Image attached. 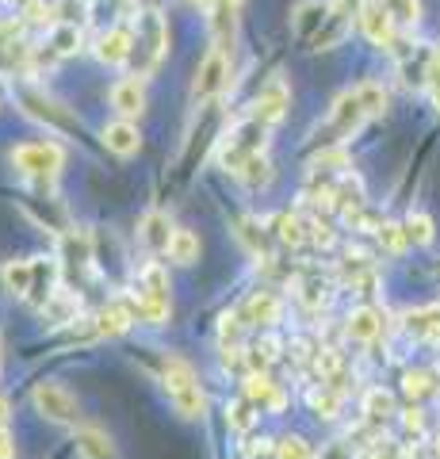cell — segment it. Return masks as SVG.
Instances as JSON below:
<instances>
[{"instance_id": "d6986e66", "label": "cell", "mask_w": 440, "mask_h": 459, "mask_svg": "<svg viewBox=\"0 0 440 459\" xmlns=\"http://www.w3.org/2000/svg\"><path fill=\"white\" fill-rule=\"evenodd\" d=\"M406 329L421 341H433L440 344V307H421V310H410L406 314Z\"/></svg>"}, {"instance_id": "f907efd6", "label": "cell", "mask_w": 440, "mask_h": 459, "mask_svg": "<svg viewBox=\"0 0 440 459\" xmlns=\"http://www.w3.org/2000/svg\"><path fill=\"white\" fill-rule=\"evenodd\" d=\"M429 96H433V108L440 111V84H429Z\"/></svg>"}, {"instance_id": "d6a6232c", "label": "cell", "mask_w": 440, "mask_h": 459, "mask_svg": "<svg viewBox=\"0 0 440 459\" xmlns=\"http://www.w3.org/2000/svg\"><path fill=\"white\" fill-rule=\"evenodd\" d=\"M364 413H367L372 421L391 418V413H394V394H391V391H383V386L367 391V394H364Z\"/></svg>"}, {"instance_id": "52a82bcc", "label": "cell", "mask_w": 440, "mask_h": 459, "mask_svg": "<svg viewBox=\"0 0 440 459\" xmlns=\"http://www.w3.org/2000/svg\"><path fill=\"white\" fill-rule=\"evenodd\" d=\"M226 81H230V62H226V50L211 47V54L203 57V65H200V74H195V81H192V100H195V104H207V100H215L226 89Z\"/></svg>"}, {"instance_id": "f35d334b", "label": "cell", "mask_w": 440, "mask_h": 459, "mask_svg": "<svg viewBox=\"0 0 440 459\" xmlns=\"http://www.w3.org/2000/svg\"><path fill=\"white\" fill-rule=\"evenodd\" d=\"M375 234H379V241H383V249H387V253H402V249L410 246V241H406V230H402L399 222H383Z\"/></svg>"}, {"instance_id": "44dd1931", "label": "cell", "mask_w": 440, "mask_h": 459, "mask_svg": "<svg viewBox=\"0 0 440 459\" xmlns=\"http://www.w3.org/2000/svg\"><path fill=\"white\" fill-rule=\"evenodd\" d=\"M165 253H168V261L173 264H195L200 261V238H195L192 230H173Z\"/></svg>"}, {"instance_id": "c3c4849f", "label": "cell", "mask_w": 440, "mask_h": 459, "mask_svg": "<svg viewBox=\"0 0 440 459\" xmlns=\"http://www.w3.org/2000/svg\"><path fill=\"white\" fill-rule=\"evenodd\" d=\"M322 459H352V448H349V444H333V448L325 452Z\"/></svg>"}, {"instance_id": "7a4b0ae2", "label": "cell", "mask_w": 440, "mask_h": 459, "mask_svg": "<svg viewBox=\"0 0 440 459\" xmlns=\"http://www.w3.org/2000/svg\"><path fill=\"white\" fill-rule=\"evenodd\" d=\"M268 131H272V126L261 123L257 115H246V119H237V123L230 126V134L222 138V146H219V165H222L226 172H237L241 165L249 161V157L264 153Z\"/></svg>"}, {"instance_id": "7bdbcfd3", "label": "cell", "mask_w": 440, "mask_h": 459, "mask_svg": "<svg viewBox=\"0 0 440 459\" xmlns=\"http://www.w3.org/2000/svg\"><path fill=\"white\" fill-rule=\"evenodd\" d=\"M337 368H341V356L333 349H322L318 352V376L322 379H337Z\"/></svg>"}, {"instance_id": "cb8c5ba5", "label": "cell", "mask_w": 440, "mask_h": 459, "mask_svg": "<svg viewBox=\"0 0 440 459\" xmlns=\"http://www.w3.org/2000/svg\"><path fill=\"white\" fill-rule=\"evenodd\" d=\"M4 283H8L12 295L27 299V295H31V283H35V261H12V264H4Z\"/></svg>"}, {"instance_id": "7dc6e473", "label": "cell", "mask_w": 440, "mask_h": 459, "mask_svg": "<svg viewBox=\"0 0 440 459\" xmlns=\"http://www.w3.org/2000/svg\"><path fill=\"white\" fill-rule=\"evenodd\" d=\"M372 459H399V448H394L391 440H379L375 452H372Z\"/></svg>"}, {"instance_id": "60d3db41", "label": "cell", "mask_w": 440, "mask_h": 459, "mask_svg": "<svg viewBox=\"0 0 440 459\" xmlns=\"http://www.w3.org/2000/svg\"><path fill=\"white\" fill-rule=\"evenodd\" d=\"M433 376L429 371H406V379H402V391L410 394V398H425L433 391V383H429Z\"/></svg>"}, {"instance_id": "7402d4cb", "label": "cell", "mask_w": 440, "mask_h": 459, "mask_svg": "<svg viewBox=\"0 0 440 459\" xmlns=\"http://www.w3.org/2000/svg\"><path fill=\"white\" fill-rule=\"evenodd\" d=\"M134 314V322H150V325H161L168 322V299L165 295H138V303H126Z\"/></svg>"}, {"instance_id": "5b68a950", "label": "cell", "mask_w": 440, "mask_h": 459, "mask_svg": "<svg viewBox=\"0 0 440 459\" xmlns=\"http://www.w3.org/2000/svg\"><path fill=\"white\" fill-rule=\"evenodd\" d=\"M364 119H372V115H367L360 92L349 89L345 96H337V104L330 111V123H325V134H330V138H325V142H345V138H352L364 126Z\"/></svg>"}, {"instance_id": "d590c367", "label": "cell", "mask_w": 440, "mask_h": 459, "mask_svg": "<svg viewBox=\"0 0 440 459\" xmlns=\"http://www.w3.org/2000/svg\"><path fill=\"white\" fill-rule=\"evenodd\" d=\"M310 410H315L318 418H337V413H341L337 391H330V386H318V391H310Z\"/></svg>"}, {"instance_id": "4dcf8cb0", "label": "cell", "mask_w": 440, "mask_h": 459, "mask_svg": "<svg viewBox=\"0 0 440 459\" xmlns=\"http://www.w3.org/2000/svg\"><path fill=\"white\" fill-rule=\"evenodd\" d=\"M383 4H387L394 27H402V31H410L421 20V0H383Z\"/></svg>"}, {"instance_id": "8992f818", "label": "cell", "mask_w": 440, "mask_h": 459, "mask_svg": "<svg viewBox=\"0 0 440 459\" xmlns=\"http://www.w3.org/2000/svg\"><path fill=\"white\" fill-rule=\"evenodd\" d=\"M31 402H35V410L47 421H58V425H73L77 421V398L69 394L62 383H39L31 391Z\"/></svg>"}, {"instance_id": "11a10c76", "label": "cell", "mask_w": 440, "mask_h": 459, "mask_svg": "<svg viewBox=\"0 0 440 459\" xmlns=\"http://www.w3.org/2000/svg\"><path fill=\"white\" fill-rule=\"evenodd\" d=\"M436 276H440V268H436Z\"/></svg>"}, {"instance_id": "bcb514c9", "label": "cell", "mask_w": 440, "mask_h": 459, "mask_svg": "<svg viewBox=\"0 0 440 459\" xmlns=\"http://www.w3.org/2000/svg\"><path fill=\"white\" fill-rule=\"evenodd\" d=\"M0 459H16V440L8 429H0Z\"/></svg>"}, {"instance_id": "db71d44e", "label": "cell", "mask_w": 440, "mask_h": 459, "mask_svg": "<svg viewBox=\"0 0 440 459\" xmlns=\"http://www.w3.org/2000/svg\"><path fill=\"white\" fill-rule=\"evenodd\" d=\"M436 455H440V437H436Z\"/></svg>"}, {"instance_id": "816d5d0a", "label": "cell", "mask_w": 440, "mask_h": 459, "mask_svg": "<svg viewBox=\"0 0 440 459\" xmlns=\"http://www.w3.org/2000/svg\"><path fill=\"white\" fill-rule=\"evenodd\" d=\"M4 425H8V402L0 398V429H4Z\"/></svg>"}, {"instance_id": "ba28073f", "label": "cell", "mask_w": 440, "mask_h": 459, "mask_svg": "<svg viewBox=\"0 0 440 459\" xmlns=\"http://www.w3.org/2000/svg\"><path fill=\"white\" fill-rule=\"evenodd\" d=\"M357 20H360V31L367 35V42H375V47L391 50V42H394V20H391V12H387L383 0H360Z\"/></svg>"}, {"instance_id": "f1b7e54d", "label": "cell", "mask_w": 440, "mask_h": 459, "mask_svg": "<svg viewBox=\"0 0 440 459\" xmlns=\"http://www.w3.org/2000/svg\"><path fill=\"white\" fill-rule=\"evenodd\" d=\"M23 23L54 27V23H58V4H54V0H27V4H23Z\"/></svg>"}, {"instance_id": "83f0119b", "label": "cell", "mask_w": 440, "mask_h": 459, "mask_svg": "<svg viewBox=\"0 0 440 459\" xmlns=\"http://www.w3.org/2000/svg\"><path fill=\"white\" fill-rule=\"evenodd\" d=\"M237 177L246 180L249 188H264V184L272 180V161H268L264 153H257V157H249V161L237 169Z\"/></svg>"}, {"instance_id": "f5cc1de1", "label": "cell", "mask_w": 440, "mask_h": 459, "mask_svg": "<svg viewBox=\"0 0 440 459\" xmlns=\"http://www.w3.org/2000/svg\"><path fill=\"white\" fill-rule=\"evenodd\" d=\"M4 4H12V8H23V4H27V0H4Z\"/></svg>"}, {"instance_id": "b9f144b4", "label": "cell", "mask_w": 440, "mask_h": 459, "mask_svg": "<svg viewBox=\"0 0 440 459\" xmlns=\"http://www.w3.org/2000/svg\"><path fill=\"white\" fill-rule=\"evenodd\" d=\"M219 333H222L226 349H237V344H241V322H237V314H226L222 325H219Z\"/></svg>"}, {"instance_id": "836d02e7", "label": "cell", "mask_w": 440, "mask_h": 459, "mask_svg": "<svg viewBox=\"0 0 440 459\" xmlns=\"http://www.w3.org/2000/svg\"><path fill=\"white\" fill-rule=\"evenodd\" d=\"M402 230H406V241H410V246H429V241H433V219H429V214H410V219L402 222Z\"/></svg>"}, {"instance_id": "277c9868", "label": "cell", "mask_w": 440, "mask_h": 459, "mask_svg": "<svg viewBox=\"0 0 440 459\" xmlns=\"http://www.w3.org/2000/svg\"><path fill=\"white\" fill-rule=\"evenodd\" d=\"M12 96H16V104H20V111L27 115V119H35L42 126H54V131H69V126H77L73 115H69L58 100H50L42 89H35L31 81H20L16 89H12Z\"/></svg>"}, {"instance_id": "1f68e13d", "label": "cell", "mask_w": 440, "mask_h": 459, "mask_svg": "<svg viewBox=\"0 0 440 459\" xmlns=\"http://www.w3.org/2000/svg\"><path fill=\"white\" fill-rule=\"evenodd\" d=\"M138 283H142V295H165L168 299V272L158 261L138 272Z\"/></svg>"}, {"instance_id": "9a60e30c", "label": "cell", "mask_w": 440, "mask_h": 459, "mask_svg": "<svg viewBox=\"0 0 440 459\" xmlns=\"http://www.w3.org/2000/svg\"><path fill=\"white\" fill-rule=\"evenodd\" d=\"M104 146L111 153H119V157H134L142 150V134H138V126L131 119H119V123H108L104 126Z\"/></svg>"}, {"instance_id": "ffe728a7", "label": "cell", "mask_w": 440, "mask_h": 459, "mask_svg": "<svg viewBox=\"0 0 440 459\" xmlns=\"http://www.w3.org/2000/svg\"><path fill=\"white\" fill-rule=\"evenodd\" d=\"M330 0H303L299 8H295V31H299L303 39H310L322 27V20L330 16Z\"/></svg>"}, {"instance_id": "f6af8a7d", "label": "cell", "mask_w": 440, "mask_h": 459, "mask_svg": "<svg viewBox=\"0 0 440 459\" xmlns=\"http://www.w3.org/2000/svg\"><path fill=\"white\" fill-rule=\"evenodd\" d=\"M402 425H406V433H421V425H425V418H421V410H406L402 413Z\"/></svg>"}, {"instance_id": "2e32d148", "label": "cell", "mask_w": 440, "mask_h": 459, "mask_svg": "<svg viewBox=\"0 0 440 459\" xmlns=\"http://www.w3.org/2000/svg\"><path fill=\"white\" fill-rule=\"evenodd\" d=\"M345 333H349L352 341H360V344L375 341V337L383 333V314H379V310H372V307L352 310V314H349V322H345Z\"/></svg>"}, {"instance_id": "ab89813d", "label": "cell", "mask_w": 440, "mask_h": 459, "mask_svg": "<svg viewBox=\"0 0 440 459\" xmlns=\"http://www.w3.org/2000/svg\"><path fill=\"white\" fill-rule=\"evenodd\" d=\"M276 459H310V444L303 437H283L276 444Z\"/></svg>"}, {"instance_id": "ee69618b", "label": "cell", "mask_w": 440, "mask_h": 459, "mask_svg": "<svg viewBox=\"0 0 440 459\" xmlns=\"http://www.w3.org/2000/svg\"><path fill=\"white\" fill-rule=\"evenodd\" d=\"M306 230H310V238H315L318 246H333V230H330V226H322V222H306Z\"/></svg>"}, {"instance_id": "e575fe53", "label": "cell", "mask_w": 440, "mask_h": 459, "mask_svg": "<svg viewBox=\"0 0 440 459\" xmlns=\"http://www.w3.org/2000/svg\"><path fill=\"white\" fill-rule=\"evenodd\" d=\"M226 421H230L234 433H249L253 429V402L249 398H237L226 406Z\"/></svg>"}, {"instance_id": "8d00e7d4", "label": "cell", "mask_w": 440, "mask_h": 459, "mask_svg": "<svg viewBox=\"0 0 440 459\" xmlns=\"http://www.w3.org/2000/svg\"><path fill=\"white\" fill-rule=\"evenodd\" d=\"M188 383H195L192 364H184V360H177V356H168V360H165V386H168V391H177V386H188Z\"/></svg>"}, {"instance_id": "681fc988", "label": "cell", "mask_w": 440, "mask_h": 459, "mask_svg": "<svg viewBox=\"0 0 440 459\" xmlns=\"http://www.w3.org/2000/svg\"><path fill=\"white\" fill-rule=\"evenodd\" d=\"M195 8H215V4H241V0H192Z\"/></svg>"}, {"instance_id": "7c38bea8", "label": "cell", "mask_w": 440, "mask_h": 459, "mask_svg": "<svg viewBox=\"0 0 440 459\" xmlns=\"http://www.w3.org/2000/svg\"><path fill=\"white\" fill-rule=\"evenodd\" d=\"M207 27H211V42L215 50H230L234 39H237V4H215L207 8Z\"/></svg>"}, {"instance_id": "603a6c76", "label": "cell", "mask_w": 440, "mask_h": 459, "mask_svg": "<svg viewBox=\"0 0 440 459\" xmlns=\"http://www.w3.org/2000/svg\"><path fill=\"white\" fill-rule=\"evenodd\" d=\"M173 394V406L180 418H203V410H207V398L200 391V383H188V386H177V391H168Z\"/></svg>"}, {"instance_id": "74e56055", "label": "cell", "mask_w": 440, "mask_h": 459, "mask_svg": "<svg viewBox=\"0 0 440 459\" xmlns=\"http://www.w3.org/2000/svg\"><path fill=\"white\" fill-rule=\"evenodd\" d=\"M333 172V169H349V153L341 150V146H325L315 161H310V172Z\"/></svg>"}, {"instance_id": "6da1fadb", "label": "cell", "mask_w": 440, "mask_h": 459, "mask_svg": "<svg viewBox=\"0 0 440 459\" xmlns=\"http://www.w3.org/2000/svg\"><path fill=\"white\" fill-rule=\"evenodd\" d=\"M131 39H134V50H131V65H134V77H150L153 69L161 65V57L168 50V27L165 16L153 8H142L134 23H131Z\"/></svg>"}, {"instance_id": "3957f363", "label": "cell", "mask_w": 440, "mask_h": 459, "mask_svg": "<svg viewBox=\"0 0 440 459\" xmlns=\"http://www.w3.org/2000/svg\"><path fill=\"white\" fill-rule=\"evenodd\" d=\"M12 165H16V172L27 180L54 184L58 172L65 169V150L58 142H23V146L12 150Z\"/></svg>"}, {"instance_id": "4316f807", "label": "cell", "mask_w": 440, "mask_h": 459, "mask_svg": "<svg viewBox=\"0 0 440 459\" xmlns=\"http://www.w3.org/2000/svg\"><path fill=\"white\" fill-rule=\"evenodd\" d=\"M62 253H65L69 264H89L92 261V238L84 234V230H65Z\"/></svg>"}, {"instance_id": "484cf974", "label": "cell", "mask_w": 440, "mask_h": 459, "mask_svg": "<svg viewBox=\"0 0 440 459\" xmlns=\"http://www.w3.org/2000/svg\"><path fill=\"white\" fill-rule=\"evenodd\" d=\"M77 452H81V459H111L116 455L111 440L100 433V429H81L77 433Z\"/></svg>"}, {"instance_id": "5bb4252c", "label": "cell", "mask_w": 440, "mask_h": 459, "mask_svg": "<svg viewBox=\"0 0 440 459\" xmlns=\"http://www.w3.org/2000/svg\"><path fill=\"white\" fill-rule=\"evenodd\" d=\"M138 238H142V246H146L150 253H165L168 249V238H173L168 214L146 211V214H142V222H138Z\"/></svg>"}, {"instance_id": "4fadbf2b", "label": "cell", "mask_w": 440, "mask_h": 459, "mask_svg": "<svg viewBox=\"0 0 440 459\" xmlns=\"http://www.w3.org/2000/svg\"><path fill=\"white\" fill-rule=\"evenodd\" d=\"M246 398L253 402V406L268 410V413H280L283 406H288V394H283L268 376H257V371H253V376H246Z\"/></svg>"}, {"instance_id": "8fae6325", "label": "cell", "mask_w": 440, "mask_h": 459, "mask_svg": "<svg viewBox=\"0 0 440 459\" xmlns=\"http://www.w3.org/2000/svg\"><path fill=\"white\" fill-rule=\"evenodd\" d=\"M111 108L119 111V119H138V115L146 111V84H142V77L116 81V89H111Z\"/></svg>"}, {"instance_id": "ac0fdd59", "label": "cell", "mask_w": 440, "mask_h": 459, "mask_svg": "<svg viewBox=\"0 0 440 459\" xmlns=\"http://www.w3.org/2000/svg\"><path fill=\"white\" fill-rule=\"evenodd\" d=\"M131 322H134L131 307H126V303H111V307H104L100 314H96V333H100V337H119V333L131 329Z\"/></svg>"}, {"instance_id": "30bf717a", "label": "cell", "mask_w": 440, "mask_h": 459, "mask_svg": "<svg viewBox=\"0 0 440 459\" xmlns=\"http://www.w3.org/2000/svg\"><path fill=\"white\" fill-rule=\"evenodd\" d=\"M288 104H291L288 84H283V81H268L264 89H261V96L253 100V111H249V115H257L261 123L276 126V123L283 119V115H288Z\"/></svg>"}, {"instance_id": "f546056e", "label": "cell", "mask_w": 440, "mask_h": 459, "mask_svg": "<svg viewBox=\"0 0 440 459\" xmlns=\"http://www.w3.org/2000/svg\"><path fill=\"white\" fill-rule=\"evenodd\" d=\"M272 226H276V238L283 241V246H303L306 241V222L295 219V214H276Z\"/></svg>"}, {"instance_id": "9c48e42d", "label": "cell", "mask_w": 440, "mask_h": 459, "mask_svg": "<svg viewBox=\"0 0 440 459\" xmlns=\"http://www.w3.org/2000/svg\"><path fill=\"white\" fill-rule=\"evenodd\" d=\"M131 50H134V39H131V27H108V31L96 39V57L104 65H131Z\"/></svg>"}, {"instance_id": "d4e9b609", "label": "cell", "mask_w": 440, "mask_h": 459, "mask_svg": "<svg viewBox=\"0 0 440 459\" xmlns=\"http://www.w3.org/2000/svg\"><path fill=\"white\" fill-rule=\"evenodd\" d=\"M246 314H249L253 325H276V322H280V299L268 295V291L253 295L249 303H246Z\"/></svg>"}, {"instance_id": "e0dca14e", "label": "cell", "mask_w": 440, "mask_h": 459, "mask_svg": "<svg viewBox=\"0 0 440 459\" xmlns=\"http://www.w3.org/2000/svg\"><path fill=\"white\" fill-rule=\"evenodd\" d=\"M47 50H50L54 57H69V54H77V50H81V23H73V20H58V23L50 27Z\"/></svg>"}]
</instances>
